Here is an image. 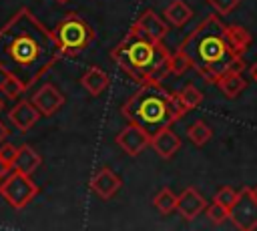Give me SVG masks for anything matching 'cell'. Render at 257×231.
<instances>
[{"mask_svg":"<svg viewBox=\"0 0 257 231\" xmlns=\"http://www.w3.org/2000/svg\"><path fill=\"white\" fill-rule=\"evenodd\" d=\"M62 54L54 32L28 8H20L0 28V70L26 88L38 82Z\"/></svg>","mask_w":257,"mask_h":231,"instance_id":"obj_1","label":"cell"},{"mask_svg":"<svg viewBox=\"0 0 257 231\" xmlns=\"http://www.w3.org/2000/svg\"><path fill=\"white\" fill-rule=\"evenodd\" d=\"M253 36L239 24H227L219 14H209L197 24L193 32L181 42L179 50L191 60L193 70L207 82H215L229 74L245 68L243 54L249 48Z\"/></svg>","mask_w":257,"mask_h":231,"instance_id":"obj_2","label":"cell"},{"mask_svg":"<svg viewBox=\"0 0 257 231\" xmlns=\"http://www.w3.org/2000/svg\"><path fill=\"white\" fill-rule=\"evenodd\" d=\"M112 60L139 84L163 82L171 74V52L163 40H155L139 30L135 24L128 34L110 50Z\"/></svg>","mask_w":257,"mask_h":231,"instance_id":"obj_3","label":"cell"},{"mask_svg":"<svg viewBox=\"0 0 257 231\" xmlns=\"http://www.w3.org/2000/svg\"><path fill=\"white\" fill-rule=\"evenodd\" d=\"M187 110L183 104L179 92H171L163 88L161 82L141 84V88L122 104V117L128 123H135L151 133V137L171 127L175 121H179Z\"/></svg>","mask_w":257,"mask_h":231,"instance_id":"obj_4","label":"cell"},{"mask_svg":"<svg viewBox=\"0 0 257 231\" xmlns=\"http://www.w3.org/2000/svg\"><path fill=\"white\" fill-rule=\"evenodd\" d=\"M54 38L60 44V48L64 50V54H74L80 52L84 48L90 46V42L94 40V30L88 24V20H84L78 14H68L64 16L56 26H54Z\"/></svg>","mask_w":257,"mask_h":231,"instance_id":"obj_5","label":"cell"},{"mask_svg":"<svg viewBox=\"0 0 257 231\" xmlns=\"http://www.w3.org/2000/svg\"><path fill=\"white\" fill-rule=\"evenodd\" d=\"M36 193H38V187L32 183L30 175H24V173H18V171H12L0 183V195L14 209L26 207L36 197Z\"/></svg>","mask_w":257,"mask_h":231,"instance_id":"obj_6","label":"cell"},{"mask_svg":"<svg viewBox=\"0 0 257 231\" xmlns=\"http://www.w3.org/2000/svg\"><path fill=\"white\" fill-rule=\"evenodd\" d=\"M229 219L241 231L257 229V197L249 187H243L237 195V201L229 209Z\"/></svg>","mask_w":257,"mask_h":231,"instance_id":"obj_7","label":"cell"},{"mask_svg":"<svg viewBox=\"0 0 257 231\" xmlns=\"http://www.w3.org/2000/svg\"><path fill=\"white\" fill-rule=\"evenodd\" d=\"M116 143L118 147L131 155V157H137L141 151H145L149 145H151V133L145 131L143 127L135 125V123H128L118 135H116Z\"/></svg>","mask_w":257,"mask_h":231,"instance_id":"obj_8","label":"cell"},{"mask_svg":"<svg viewBox=\"0 0 257 231\" xmlns=\"http://www.w3.org/2000/svg\"><path fill=\"white\" fill-rule=\"evenodd\" d=\"M40 110L36 108V104L32 100H20L18 104H14L8 110V121L18 129V131H28L32 129L38 119H40Z\"/></svg>","mask_w":257,"mask_h":231,"instance_id":"obj_9","label":"cell"},{"mask_svg":"<svg viewBox=\"0 0 257 231\" xmlns=\"http://www.w3.org/2000/svg\"><path fill=\"white\" fill-rule=\"evenodd\" d=\"M207 209V201L203 199V195L193 189V187H187L179 199H177V211L181 213V217H185L187 221H193L201 211Z\"/></svg>","mask_w":257,"mask_h":231,"instance_id":"obj_10","label":"cell"},{"mask_svg":"<svg viewBox=\"0 0 257 231\" xmlns=\"http://www.w3.org/2000/svg\"><path fill=\"white\" fill-rule=\"evenodd\" d=\"M32 102L36 104V108H38L42 114L50 117V114H54V112L64 104V96L58 92L56 86H52V84H44L42 88H38V90L34 92Z\"/></svg>","mask_w":257,"mask_h":231,"instance_id":"obj_11","label":"cell"},{"mask_svg":"<svg viewBox=\"0 0 257 231\" xmlns=\"http://www.w3.org/2000/svg\"><path fill=\"white\" fill-rule=\"evenodd\" d=\"M151 147L161 159H171L181 149V139L175 131H171V127H165L151 137Z\"/></svg>","mask_w":257,"mask_h":231,"instance_id":"obj_12","label":"cell"},{"mask_svg":"<svg viewBox=\"0 0 257 231\" xmlns=\"http://www.w3.org/2000/svg\"><path fill=\"white\" fill-rule=\"evenodd\" d=\"M120 179L114 171H110L108 167L100 169L92 179H90V189L92 193H96L100 199H110L118 189H120Z\"/></svg>","mask_w":257,"mask_h":231,"instance_id":"obj_13","label":"cell"},{"mask_svg":"<svg viewBox=\"0 0 257 231\" xmlns=\"http://www.w3.org/2000/svg\"><path fill=\"white\" fill-rule=\"evenodd\" d=\"M135 26H137L139 30H143L147 36L155 38V40H163L165 34H167V30H169V24H167L161 16H157L153 10H145V12L137 18Z\"/></svg>","mask_w":257,"mask_h":231,"instance_id":"obj_14","label":"cell"},{"mask_svg":"<svg viewBox=\"0 0 257 231\" xmlns=\"http://www.w3.org/2000/svg\"><path fill=\"white\" fill-rule=\"evenodd\" d=\"M38 167H40V155L32 147H28V145L18 147L16 157H14L12 165H10V169L18 171V173H24V175H32Z\"/></svg>","mask_w":257,"mask_h":231,"instance_id":"obj_15","label":"cell"},{"mask_svg":"<svg viewBox=\"0 0 257 231\" xmlns=\"http://www.w3.org/2000/svg\"><path fill=\"white\" fill-rule=\"evenodd\" d=\"M80 82H82V86L88 90V94L96 96V94H100V92L108 86V76H106L104 70H100V68H96V66H90V68H86V72L82 74Z\"/></svg>","mask_w":257,"mask_h":231,"instance_id":"obj_16","label":"cell"},{"mask_svg":"<svg viewBox=\"0 0 257 231\" xmlns=\"http://www.w3.org/2000/svg\"><path fill=\"white\" fill-rule=\"evenodd\" d=\"M193 16V10L187 2L183 0H173L167 8H165V20L173 26H183L185 22H189Z\"/></svg>","mask_w":257,"mask_h":231,"instance_id":"obj_17","label":"cell"},{"mask_svg":"<svg viewBox=\"0 0 257 231\" xmlns=\"http://www.w3.org/2000/svg\"><path fill=\"white\" fill-rule=\"evenodd\" d=\"M245 78L241 76V72H229V74H225V76H221L219 80H217V86L221 88V92L227 96V98H237L241 92H243V88H245Z\"/></svg>","mask_w":257,"mask_h":231,"instance_id":"obj_18","label":"cell"},{"mask_svg":"<svg viewBox=\"0 0 257 231\" xmlns=\"http://www.w3.org/2000/svg\"><path fill=\"white\" fill-rule=\"evenodd\" d=\"M177 195L171 191V189H161L157 195H155V199H153V205H155V209L159 211V213H163V215H169V213H173L175 209H177Z\"/></svg>","mask_w":257,"mask_h":231,"instance_id":"obj_19","label":"cell"},{"mask_svg":"<svg viewBox=\"0 0 257 231\" xmlns=\"http://www.w3.org/2000/svg\"><path fill=\"white\" fill-rule=\"evenodd\" d=\"M187 137H189V141H191L193 145L203 147V145L213 137V131H211V127H209L207 123H203V121H195V123L187 129Z\"/></svg>","mask_w":257,"mask_h":231,"instance_id":"obj_20","label":"cell"},{"mask_svg":"<svg viewBox=\"0 0 257 231\" xmlns=\"http://www.w3.org/2000/svg\"><path fill=\"white\" fill-rule=\"evenodd\" d=\"M179 96H181L183 104L187 106V110H193V108H197V106L203 102V92H201L195 84H185V86L179 90Z\"/></svg>","mask_w":257,"mask_h":231,"instance_id":"obj_21","label":"cell"},{"mask_svg":"<svg viewBox=\"0 0 257 231\" xmlns=\"http://www.w3.org/2000/svg\"><path fill=\"white\" fill-rule=\"evenodd\" d=\"M205 211H207V217H209V221L213 225H223L229 219V207H225V205H221L217 201H213L211 205H207Z\"/></svg>","mask_w":257,"mask_h":231,"instance_id":"obj_22","label":"cell"},{"mask_svg":"<svg viewBox=\"0 0 257 231\" xmlns=\"http://www.w3.org/2000/svg\"><path fill=\"white\" fill-rule=\"evenodd\" d=\"M189 68H193V66H191V60L185 56V52L177 50L175 54H171V74L181 76V74H185Z\"/></svg>","mask_w":257,"mask_h":231,"instance_id":"obj_23","label":"cell"},{"mask_svg":"<svg viewBox=\"0 0 257 231\" xmlns=\"http://www.w3.org/2000/svg\"><path fill=\"white\" fill-rule=\"evenodd\" d=\"M207 2H209V6H211L219 16H227V14H231V12L239 6L241 0H207Z\"/></svg>","mask_w":257,"mask_h":231,"instance_id":"obj_24","label":"cell"},{"mask_svg":"<svg viewBox=\"0 0 257 231\" xmlns=\"http://www.w3.org/2000/svg\"><path fill=\"white\" fill-rule=\"evenodd\" d=\"M237 195H239V191H235V189H231V187H221L217 193H215V199L213 201H217V203H221V205H225V207H233V203L237 201Z\"/></svg>","mask_w":257,"mask_h":231,"instance_id":"obj_25","label":"cell"},{"mask_svg":"<svg viewBox=\"0 0 257 231\" xmlns=\"http://www.w3.org/2000/svg\"><path fill=\"white\" fill-rule=\"evenodd\" d=\"M24 90H26V86H24L20 80H16V78H12V76H6V80H4V86H2V94H4V96H10V98H14V96L22 94Z\"/></svg>","mask_w":257,"mask_h":231,"instance_id":"obj_26","label":"cell"},{"mask_svg":"<svg viewBox=\"0 0 257 231\" xmlns=\"http://www.w3.org/2000/svg\"><path fill=\"white\" fill-rule=\"evenodd\" d=\"M16 147H12L10 143H0V157L8 163V165H12V161H14V157H16Z\"/></svg>","mask_w":257,"mask_h":231,"instance_id":"obj_27","label":"cell"},{"mask_svg":"<svg viewBox=\"0 0 257 231\" xmlns=\"http://www.w3.org/2000/svg\"><path fill=\"white\" fill-rule=\"evenodd\" d=\"M8 171H10V165H8V163H6V161L0 157V183H2V181L8 177Z\"/></svg>","mask_w":257,"mask_h":231,"instance_id":"obj_28","label":"cell"},{"mask_svg":"<svg viewBox=\"0 0 257 231\" xmlns=\"http://www.w3.org/2000/svg\"><path fill=\"white\" fill-rule=\"evenodd\" d=\"M6 137H8V129L4 127V123L0 121V143H4L6 141Z\"/></svg>","mask_w":257,"mask_h":231,"instance_id":"obj_29","label":"cell"},{"mask_svg":"<svg viewBox=\"0 0 257 231\" xmlns=\"http://www.w3.org/2000/svg\"><path fill=\"white\" fill-rule=\"evenodd\" d=\"M249 72H251V76H253V78L257 80V60H255V62L251 64V68H249Z\"/></svg>","mask_w":257,"mask_h":231,"instance_id":"obj_30","label":"cell"},{"mask_svg":"<svg viewBox=\"0 0 257 231\" xmlns=\"http://www.w3.org/2000/svg\"><path fill=\"white\" fill-rule=\"evenodd\" d=\"M251 191H253V195H255V197H257V185H255V187H253V189H251Z\"/></svg>","mask_w":257,"mask_h":231,"instance_id":"obj_31","label":"cell"},{"mask_svg":"<svg viewBox=\"0 0 257 231\" xmlns=\"http://www.w3.org/2000/svg\"><path fill=\"white\" fill-rule=\"evenodd\" d=\"M56 2H60V4H64V2H68V0H56Z\"/></svg>","mask_w":257,"mask_h":231,"instance_id":"obj_32","label":"cell"},{"mask_svg":"<svg viewBox=\"0 0 257 231\" xmlns=\"http://www.w3.org/2000/svg\"><path fill=\"white\" fill-rule=\"evenodd\" d=\"M2 106H4V102H2V98H0V110H2Z\"/></svg>","mask_w":257,"mask_h":231,"instance_id":"obj_33","label":"cell"}]
</instances>
